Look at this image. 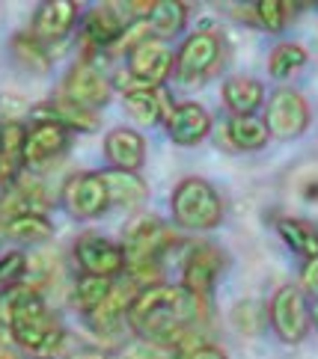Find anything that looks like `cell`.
<instances>
[{"instance_id":"6da1fadb","label":"cell","mask_w":318,"mask_h":359,"mask_svg":"<svg viewBox=\"0 0 318 359\" xmlns=\"http://www.w3.org/2000/svg\"><path fill=\"white\" fill-rule=\"evenodd\" d=\"M0 327L30 359H57L66 344V330L45 306L42 294L27 282L0 288Z\"/></svg>"},{"instance_id":"7a4b0ae2","label":"cell","mask_w":318,"mask_h":359,"mask_svg":"<svg viewBox=\"0 0 318 359\" xmlns=\"http://www.w3.org/2000/svg\"><path fill=\"white\" fill-rule=\"evenodd\" d=\"M202 306L194 294H187L182 285H152L137 291L128 309V324L143 341L182 348L190 336V324L202 318Z\"/></svg>"},{"instance_id":"3957f363","label":"cell","mask_w":318,"mask_h":359,"mask_svg":"<svg viewBox=\"0 0 318 359\" xmlns=\"http://www.w3.org/2000/svg\"><path fill=\"white\" fill-rule=\"evenodd\" d=\"M173 220L179 229H190V232H208L218 229L223 220V199L206 178H182L173 190Z\"/></svg>"},{"instance_id":"277c9868","label":"cell","mask_w":318,"mask_h":359,"mask_svg":"<svg viewBox=\"0 0 318 359\" xmlns=\"http://www.w3.org/2000/svg\"><path fill=\"white\" fill-rule=\"evenodd\" d=\"M173 241H175L173 229L164 220H158V217H137L134 223L125 226V235L119 243L125 252V267L158 262L173 247Z\"/></svg>"},{"instance_id":"5b68a950","label":"cell","mask_w":318,"mask_h":359,"mask_svg":"<svg viewBox=\"0 0 318 359\" xmlns=\"http://www.w3.org/2000/svg\"><path fill=\"white\" fill-rule=\"evenodd\" d=\"M220 57H223V45L218 33H211V30L190 33L182 42V50L175 54V74L187 83L206 81L208 74L218 72Z\"/></svg>"},{"instance_id":"8992f818","label":"cell","mask_w":318,"mask_h":359,"mask_svg":"<svg viewBox=\"0 0 318 359\" xmlns=\"http://www.w3.org/2000/svg\"><path fill=\"white\" fill-rule=\"evenodd\" d=\"M268 324L277 332L279 341L298 344L310 330V309L303 300V291L298 285H283L277 288L268 306Z\"/></svg>"},{"instance_id":"52a82bcc","label":"cell","mask_w":318,"mask_h":359,"mask_svg":"<svg viewBox=\"0 0 318 359\" xmlns=\"http://www.w3.org/2000/svg\"><path fill=\"white\" fill-rule=\"evenodd\" d=\"M265 128H268V137L277 140H295L307 131L310 125V104L307 98L295 89H277L268 98V107H265Z\"/></svg>"},{"instance_id":"ba28073f","label":"cell","mask_w":318,"mask_h":359,"mask_svg":"<svg viewBox=\"0 0 318 359\" xmlns=\"http://www.w3.org/2000/svg\"><path fill=\"white\" fill-rule=\"evenodd\" d=\"M62 208H66L74 220H93V217H101L110 208L107 199V187L101 172H78L66 178L62 184Z\"/></svg>"},{"instance_id":"9c48e42d","label":"cell","mask_w":318,"mask_h":359,"mask_svg":"<svg viewBox=\"0 0 318 359\" xmlns=\"http://www.w3.org/2000/svg\"><path fill=\"white\" fill-rule=\"evenodd\" d=\"M175 57L161 39H143L128 50V74L146 89H158L173 74Z\"/></svg>"},{"instance_id":"30bf717a","label":"cell","mask_w":318,"mask_h":359,"mask_svg":"<svg viewBox=\"0 0 318 359\" xmlns=\"http://www.w3.org/2000/svg\"><path fill=\"white\" fill-rule=\"evenodd\" d=\"M113 83L101 74L90 62H74L69 69L66 81H62V98H69L72 104H78L84 110H101L110 104Z\"/></svg>"},{"instance_id":"8fae6325","label":"cell","mask_w":318,"mask_h":359,"mask_svg":"<svg viewBox=\"0 0 318 359\" xmlns=\"http://www.w3.org/2000/svg\"><path fill=\"white\" fill-rule=\"evenodd\" d=\"M74 262L86 276H105L113 279L125 271V252L119 243L101 235H81L74 241Z\"/></svg>"},{"instance_id":"7c38bea8","label":"cell","mask_w":318,"mask_h":359,"mask_svg":"<svg viewBox=\"0 0 318 359\" xmlns=\"http://www.w3.org/2000/svg\"><path fill=\"white\" fill-rule=\"evenodd\" d=\"M223 264H226V259L218 247H211V243H197V247L187 252L185 267H182V288L187 294H194V297L206 306L211 285H214V279H218V273L223 271Z\"/></svg>"},{"instance_id":"4fadbf2b","label":"cell","mask_w":318,"mask_h":359,"mask_svg":"<svg viewBox=\"0 0 318 359\" xmlns=\"http://www.w3.org/2000/svg\"><path fill=\"white\" fill-rule=\"evenodd\" d=\"M69 137L72 131H66L60 122L36 119L27 128V137H24V166L39 170V166H48L51 161H57L69 149Z\"/></svg>"},{"instance_id":"5bb4252c","label":"cell","mask_w":318,"mask_h":359,"mask_svg":"<svg viewBox=\"0 0 318 359\" xmlns=\"http://www.w3.org/2000/svg\"><path fill=\"white\" fill-rule=\"evenodd\" d=\"M78 18H81V9H78V4H72V0H45V4H39L33 12L30 36H36L42 45L62 42L74 30Z\"/></svg>"},{"instance_id":"9a60e30c","label":"cell","mask_w":318,"mask_h":359,"mask_svg":"<svg viewBox=\"0 0 318 359\" xmlns=\"http://www.w3.org/2000/svg\"><path fill=\"white\" fill-rule=\"evenodd\" d=\"M164 128L175 146H197L211 131V113L197 101H182V104H173Z\"/></svg>"},{"instance_id":"2e32d148","label":"cell","mask_w":318,"mask_h":359,"mask_svg":"<svg viewBox=\"0 0 318 359\" xmlns=\"http://www.w3.org/2000/svg\"><path fill=\"white\" fill-rule=\"evenodd\" d=\"M137 297V288L131 285H117L113 282V291L101 300L93 312H86V324H90L95 332L101 336H117L122 330V324L128 320V309H131V300Z\"/></svg>"},{"instance_id":"e0dca14e","label":"cell","mask_w":318,"mask_h":359,"mask_svg":"<svg viewBox=\"0 0 318 359\" xmlns=\"http://www.w3.org/2000/svg\"><path fill=\"white\" fill-rule=\"evenodd\" d=\"M128 30V15H122L119 4H101L93 6L84 18V39L95 48H110L122 39Z\"/></svg>"},{"instance_id":"ac0fdd59","label":"cell","mask_w":318,"mask_h":359,"mask_svg":"<svg viewBox=\"0 0 318 359\" xmlns=\"http://www.w3.org/2000/svg\"><path fill=\"white\" fill-rule=\"evenodd\" d=\"M105 158L110 163V170L137 172L146 161V140L134 128H113L105 137Z\"/></svg>"},{"instance_id":"d6986e66","label":"cell","mask_w":318,"mask_h":359,"mask_svg":"<svg viewBox=\"0 0 318 359\" xmlns=\"http://www.w3.org/2000/svg\"><path fill=\"white\" fill-rule=\"evenodd\" d=\"M24 137L27 128L9 119L0 128V187H12L24 172Z\"/></svg>"},{"instance_id":"ffe728a7","label":"cell","mask_w":318,"mask_h":359,"mask_svg":"<svg viewBox=\"0 0 318 359\" xmlns=\"http://www.w3.org/2000/svg\"><path fill=\"white\" fill-rule=\"evenodd\" d=\"M122 104H125V113L140 122V125H158L167 119V113L173 110V98L167 89H146V86H140V89H131V93H125L122 95Z\"/></svg>"},{"instance_id":"44dd1931","label":"cell","mask_w":318,"mask_h":359,"mask_svg":"<svg viewBox=\"0 0 318 359\" xmlns=\"http://www.w3.org/2000/svg\"><path fill=\"white\" fill-rule=\"evenodd\" d=\"M107 187V199L117 208H140L149 199V187L137 172H125V170H105L101 172Z\"/></svg>"},{"instance_id":"7402d4cb","label":"cell","mask_w":318,"mask_h":359,"mask_svg":"<svg viewBox=\"0 0 318 359\" xmlns=\"http://www.w3.org/2000/svg\"><path fill=\"white\" fill-rule=\"evenodd\" d=\"M265 101V86L256 78H229L223 83V104L226 110H232V116H253Z\"/></svg>"},{"instance_id":"603a6c76","label":"cell","mask_w":318,"mask_h":359,"mask_svg":"<svg viewBox=\"0 0 318 359\" xmlns=\"http://www.w3.org/2000/svg\"><path fill=\"white\" fill-rule=\"evenodd\" d=\"M39 119H54L60 122L66 131H78V134H86V131H95L98 128V116L93 110H84L78 104H72L69 98H54L48 101L45 107H39Z\"/></svg>"},{"instance_id":"cb8c5ba5","label":"cell","mask_w":318,"mask_h":359,"mask_svg":"<svg viewBox=\"0 0 318 359\" xmlns=\"http://www.w3.org/2000/svg\"><path fill=\"white\" fill-rule=\"evenodd\" d=\"M185 21H187V6L179 4V0H158V4L152 6L149 18H146L152 39H161V42L179 36Z\"/></svg>"},{"instance_id":"d4e9b609","label":"cell","mask_w":318,"mask_h":359,"mask_svg":"<svg viewBox=\"0 0 318 359\" xmlns=\"http://www.w3.org/2000/svg\"><path fill=\"white\" fill-rule=\"evenodd\" d=\"M51 235H54V226H51L45 214H21V217H12V220L4 223V238L24 243V247L45 243Z\"/></svg>"},{"instance_id":"484cf974","label":"cell","mask_w":318,"mask_h":359,"mask_svg":"<svg viewBox=\"0 0 318 359\" xmlns=\"http://www.w3.org/2000/svg\"><path fill=\"white\" fill-rule=\"evenodd\" d=\"M277 232L291 247V252H298L300 259L310 262L318 255V229H312L307 220H298V217H279Z\"/></svg>"},{"instance_id":"4316f807","label":"cell","mask_w":318,"mask_h":359,"mask_svg":"<svg viewBox=\"0 0 318 359\" xmlns=\"http://www.w3.org/2000/svg\"><path fill=\"white\" fill-rule=\"evenodd\" d=\"M226 140L241 151H256L268 143V128L253 113V116H232L226 122Z\"/></svg>"},{"instance_id":"83f0119b","label":"cell","mask_w":318,"mask_h":359,"mask_svg":"<svg viewBox=\"0 0 318 359\" xmlns=\"http://www.w3.org/2000/svg\"><path fill=\"white\" fill-rule=\"evenodd\" d=\"M12 57H15V62H21L27 72H36V74H45L51 69V54L48 48L36 39V36L30 33H18L12 36Z\"/></svg>"},{"instance_id":"f1b7e54d","label":"cell","mask_w":318,"mask_h":359,"mask_svg":"<svg viewBox=\"0 0 318 359\" xmlns=\"http://www.w3.org/2000/svg\"><path fill=\"white\" fill-rule=\"evenodd\" d=\"M303 66H307V50H303L300 45H295V42L277 45L271 50V57H268L271 78H291V74L300 72Z\"/></svg>"},{"instance_id":"f546056e","label":"cell","mask_w":318,"mask_h":359,"mask_svg":"<svg viewBox=\"0 0 318 359\" xmlns=\"http://www.w3.org/2000/svg\"><path fill=\"white\" fill-rule=\"evenodd\" d=\"M110 291H113V279L84 273V276H78V282H74V306L86 315V312H93Z\"/></svg>"},{"instance_id":"4dcf8cb0","label":"cell","mask_w":318,"mask_h":359,"mask_svg":"<svg viewBox=\"0 0 318 359\" xmlns=\"http://www.w3.org/2000/svg\"><path fill=\"white\" fill-rule=\"evenodd\" d=\"M232 324L244 332V336H259L268 324V309L259 300H241L232 309Z\"/></svg>"},{"instance_id":"1f68e13d","label":"cell","mask_w":318,"mask_h":359,"mask_svg":"<svg viewBox=\"0 0 318 359\" xmlns=\"http://www.w3.org/2000/svg\"><path fill=\"white\" fill-rule=\"evenodd\" d=\"M289 12H295V4H279V0H259V4L253 6V21H256L262 30L279 33V30L286 27V21L291 18Z\"/></svg>"},{"instance_id":"d6a6232c","label":"cell","mask_w":318,"mask_h":359,"mask_svg":"<svg viewBox=\"0 0 318 359\" xmlns=\"http://www.w3.org/2000/svg\"><path fill=\"white\" fill-rule=\"evenodd\" d=\"M24 273H27V255L12 250L6 255H0V288H9L15 285V282L24 279Z\"/></svg>"},{"instance_id":"836d02e7","label":"cell","mask_w":318,"mask_h":359,"mask_svg":"<svg viewBox=\"0 0 318 359\" xmlns=\"http://www.w3.org/2000/svg\"><path fill=\"white\" fill-rule=\"evenodd\" d=\"M182 348H167V344H149L140 341L137 348L128 351V359H182Z\"/></svg>"},{"instance_id":"e575fe53","label":"cell","mask_w":318,"mask_h":359,"mask_svg":"<svg viewBox=\"0 0 318 359\" xmlns=\"http://www.w3.org/2000/svg\"><path fill=\"white\" fill-rule=\"evenodd\" d=\"M300 285H303V291H307L310 297L318 300V255H315V259H310V262H303V267H300Z\"/></svg>"},{"instance_id":"d590c367","label":"cell","mask_w":318,"mask_h":359,"mask_svg":"<svg viewBox=\"0 0 318 359\" xmlns=\"http://www.w3.org/2000/svg\"><path fill=\"white\" fill-rule=\"evenodd\" d=\"M185 359H226V353L218 348V344H197Z\"/></svg>"},{"instance_id":"8d00e7d4","label":"cell","mask_w":318,"mask_h":359,"mask_svg":"<svg viewBox=\"0 0 318 359\" xmlns=\"http://www.w3.org/2000/svg\"><path fill=\"white\" fill-rule=\"evenodd\" d=\"M69 359H119V356L110 353V351H78V353H72Z\"/></svg>"},{"instance_id":"74e56055","label":"cell","mask_w":318,"mask_h":359,"mask_svg":"<svg viewBox=\"0 0 318 359\" xmlns=\"http://www.w3.org/2000/svg\"><path fill=\"white\" fill-rule=\"evenodd\" d=\"M310 320H312V324H315V330H318V303H315L312 309H310Z\"/></svg>"}]
</instances>
